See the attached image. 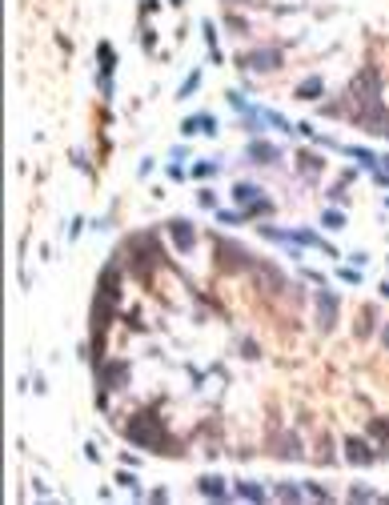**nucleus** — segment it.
I'll return each instance as SVG.
<instances>
[{"mask_svg": "<svg viewBox=\"0 0 389 505\" xmlns=\"http://www.w3.org/2000/svg\"><path fill=\"white\" fill-rule=\"evenodd\" d=\"M181 132H185V136H201V132H205V136H217V116L213 112H193V116L181 121Z\"/></svg>", "mask_w": 389, "mask_h": 505, "instance_id": "7", "label": "nucleus"}, {"mask_svg": "<svg viewBox=\"0 0 389 505\" xmlns=\"http://www.w3.org/2000/svg\"><path fill=\"white\" fill-rule=\"evenodd\" d=\"M341 449H345V461H350V466H373V461H377V453H373V445L365 437H345Z\"/></svg>", "mask_w": 389, "mask_h": 505, "instance_id": "6", "label": "nucleus"}, {"mask_svg": "<svg viewBox=\"0 0 389 505\" xmlns=\"http://www.w3.org/2000/svg\"><path fill=\"white\" fill-rule=\"evenodd\" d=\"M273 449H277V457H285V461H301V457H305V445L297 441V433H277V437H273Z\"/></svg>", "mask_w": 389, "mask_h": 505, "instance_id": "10", "label": "nucleus"}, {"mask_svg": "<svg viewBox=\"0 0 389 505\" xmlns=\"http://www.w3.org/2000/svg\"><path fill=\"white\" fill-rule=\"evenodd\" d=\"M345 152H350L353 161H361L365 168H377V165H381V157H377V152H370V149H361V145H350Z\"/></svg>", "mask_w": 389, "mask_h": 505, "instance_id": "20", "label": "nucleus"}, {"mask_svg": "<svg viewBox=\"0 0 389 505\" xmlns=\"http://www.w3.org/2000/svg\"><path fill=\"white\" fill-rule=\"evenodd\" d=\"M386 205H389V197H386Z\"/></svg>", "mask_w": 389, "mask_h": 505, "instance_id": "46", "label": "nucleus"}, {"mask_svg": "<svg viewBox=\"0 0 389 505\" xmlns=\"http://www.w3.org/2000/svg\"><path fill=\"white\" fill-rule=\"evenodd\" d=\"M261 213H273V201H269V197H261V201H253V205L245 209V217H261Z\"/></svg>", "mask_w": 389, "mask_h": 505, "instance_id": "30", "label": "nucleus"}, {"mask_svg": "<svg viewBox=\"0 0 389 505\" xmlns=\"http://www.w3.org/2000/svg\"><path fill=\"white\" fill-rule=\"evenodd\" d=\"M217 172H221L217 161H197V165L189 168V177H193V181H209V177H217Z\"/></svg>", "mask_w": 389, "mask_h": 505, "instance_id": "19", "label": "nucleus"}, {"mask_svg": "<svg viewBox=\"0 0 389 505\" xmlns=\"http://www.w3.org/2000/svg\"><path fill=\"white\" fill-rule=\"evenodd\" d=\"M141 40H145V48H149V53L156 48V33H153V28H145V33H141Z\"/></svg>", "mask_w": 389, "mask_h": 505, "instance_id": "38", "label": "nucleus"}, {"mask_svg": "<svg viewBox=\"0 0 389 505\" xmlns=\"http://www.w3.org/2000/svg\"><path fill=\"white\" fill-rule=\"evenodd\" d=\"M165 229H169V237H173V245L181 249V253H193L197 233H193V224L185 221V217H173V221L165 224Z\"/></svg>", "mask_w": 389, "mask_h": 505, "instance_id": "8", "label": "nucleus"}, {"mask_svg": "<svg viewBox=\"0 0 389 505\" xmlns=\"http://www.w3.org/2000/svg\"><path fill=\"white\" fill-rule=\"evenodd\" d=\"M261 197H265V193H261L253 181H237V185H233V205L237 209H249L253 201H261Z\"/></svg>", "mask_w": 389, "mask_h": 505, "instance_id": "13", "label": "nucleus"}, {"mask_svg": "<svg viewBox=\"0 0 389 505\" xmlns=\"http://www.w3.org/2000/svg\"><path fill=\"white\" fill-rule=\"evenodd\" d=\"M225 100H229V109L237 112V116H253V105H249V96L245 93H237V89H229V93H225Z\"/></svg>", "mask_w": 389, "mask_h": 505, "instance_id": "17", "label": "nucleus"}, {"mask_svg": "<svg viewBox=\"0 0 389 505\" xmlns=\"http://www.w3.org/2000/svg\"><path fill=\"white\" fill-rule=\"evenodd\" d=\"M169 4H181V0H169Z\"/></svg>", "mask_w": 389, "mask_h": 505, "instance_id": "45", "label": "nucleus"}, {"mask_svg": "<svg viewBox=\"0 0 389 505\" xmlns=\"http://www.w3.org/2000/svg\"><path fill=\"white\" fill-rule=\"evenodd\" d=\"M381 341H386V349H389V321H386V329H381Z\"/></svg>", "mask_w": 389, "mask_h": 505, "instance_id": "43", "label": "nucleus"}, {"mask_svg": "<svg viewBox=\"0 0 389 505\" xmlns=\"http://www.w3.org/2000/svg\"><path fill=\"white\" fill-rule=\"evenodd\" d=\"M100 381H105V389H125V381H129V365H125V361H109V365H100Z\"/></svg>", "mask_w": 389, "mask_h": 505, "instance_id": "12", "label": "nucleus"}, {"mask_svg": "<svg viewBox=\"0 0 389 505\" xmlns=\"http://www.w3.org/2000/svg\"><path fill=\"white\" fill-rule=\"evenodd\" d=\"M293 132H297V136H301V141H313V136H317V132H313V125H309V121H301V125H293Z\"/></svg>", "mask_w": 389, "mask_h": 505, "instance_id": "34", "label": "nucleus"}, {"mask_svg": "<svg viewBox=\"0 0 389 505\" xmlns=\"http://www.w3.org/2000/svg\"><path fill=\"white\" fill-rule=\"evenodd\" d=\"M153 165H156V161H149V157H145V161H141V168H136V177H141V181H145V177H149V172H153Z\"/></svg>", "mask_w": 389, "mask_h": 505, "instance_id": "39", "label": "nucleus"}, {"mask_svg": "<svg viewBox=\"0 0 389 505\" xmlns=\"http://www.w3.org/2000/svg\"><path fill=\"white\" fill-rule=\"evenodd\" d=\"M321 93H325V80H321V76H305V80L297 85V100H317Z\"/></svg>", "mask_w": 389, "mask_h": 505, "instance_id": "15", "label": "nucleus"}, {"mask_svg": "<svg viewBox=\"0 0 389 505\" xmlns=\"http://www.w3.org/2000/svg\"><path fill=\"white\" fill-rule=\"evenodd\" d=\"M245 157H249L253 165H277V161H281V149H277V145H269V141H249Z\"/></svg>", "mask_w": 389, "mask_h": 505, "instance_id": "11", "label": "nucleus"}, {"mask_svg": "<svg viewBox=\"0 0 389 505\" xmlns=\"http://www.w3.org/2000/svg\"><path fill=\"white\" fill-rule=\"evenodd\" d=\"M281 502H301V497H309L305 493V481H277V489H273Z\"/></svg>", "mask_w": 389, "mask_h": 505, "instance_id": "16", "label": "nucleus"}, {"mask_svg": "<svg viewBox=\"0 0 389 505\" xmlns=\"http://www.w3.org/2000/svg\"><path fill=\"white\" fill-rule=\"evenodd\" d=\"M73 161H77V168L84 172V177H93V165H89V157H84V152H73Z\"/></svg>", "mask_w": 389, "mask_h": 505, "instance_id": "35", "label": "nucleus"}, {"mask_svg": "<svg viewBox=\"0 0 389 505\" xmlns=\"http://www.w3.org/2000/svg\"><path fill=\"white\" fill-rule=\"evenodd\" d=\"M197 89H201V69H193V73L185 76V85L177 89V96H181V100H189V96H193Z\"/></svg>", "mask_w": 389, "mask_h": 505, "instance_id": "24", "label": "nucleus"}, {"mask_svg": "<svg viewBox=\"0 0 389 505\" xmlns=\"http://www.w3.org/2000/svg\"><path fill=\"white\" fill-rule=\"evenodd\" d=\"M197 493H201V497H209V502H229V497H233V489L225 486L217 473H205V477H197Z\"/></svg>", "mask_w": 389, "mask_h": 505, "instance_id": "9", "label": "nucleus"}, {"mask_svg": "<svg viewBox=\"0 0 389 505\" xmlns=\"http://www.w3.org/2000/svg\"><path fill=\"white\" fill-rule=\"evenodd\" d=\"M125 249H133V253H136V261H129V269H133L136 277H149L153 261L161 257V253H156V241H153V237H149V233H145V237H133V241L125 245Z\"/></svg>", "mask_w": 389, "mask_h": 505, "instance_id": "3", "label": "nucleus"}, {"mask_svg": "<svg viewBox=\"0 0 389 505\" xmlns=\"http://www.w3.org/2000/svg\"><path fill=\"white\" fill-rule=\"evenodd\" d=\"M117 481H120V486H133V489H136V477L129 473V469H120V473H117Z\"/></svg>", "mask_w": 389, "mask_h": 505, "instance_id": "40", "label": "nucleus"}, {"mask_svg": "<svg viewBox=\"0 0 389 505\" xmlns=\"http://www.w3.org/2000/svg\"><path fill=\"white\" fill-rule=\"evenodd\" d=\"M350 265H353V269H365V265H370V253H353Z\"/></svg>", "mask_w": 389, "mask_h": 505, "instance_id": "37", "label": "nucleus"}, {"mask_svg": "<svg viewBox=\"0 0 389 505\" xmlns=\"http://www.w3.org/2000/svg\"><path fill=\"white\" fill-rule=\"evenodd\" d=\"M217 221L221 224H241V221H249V217H245V209H217Z\"/></svg>", "mask_w": 389, "mask_h": 505, "instance_id": "26", "label": "nucleus"}, {"mask_svg": "<svg viewBox=\"0 0 389 505\" xmlns=\"http://www.w3.org/2000/svg\"><path fill=\"white\" fill-rule=\"evenodd\" d=\"M341 281H350V285H357V281H361V273H357V269H341Z\"/></svg>", "mask_w": 389, "mask_h": 505, "instance_id": "42", "label": "nucleus"}, {"mask_svg": "<svg viewBox=\"0 0 389 505\" xmlns=\"http://www.w3.org/2000/svg\"><path fill=\"white\" fill-rule=\"evenodd\" d=\"M125 437L141 449H153L161 457H185V445L181 441H169V433H165V421L156 417V413H136L133 421L125 425Z\"/></svg>", "mask_w": 389, "mask_h": 505, "instance_id": "1", "label": "nucleus"}, {"mask_svg": "<svg viewBox=\"0 0 389 505\" xmlns=\"http://www.w3.org/2000/svg\"><path fill=\"white\" fill-rule=\"evenodd\" d=\"M80 229H84V221H80V217H77V221L69 224V241H77V237H80Z\"/></svg>", "mask_w": 389, "mask_h": 505, "instance_id": "41", "label": "nucleus"}, {"mask_svg": "<svg viewBox=\"0 0 389 505\" xmlns=\"http://www.w3.org/2000/svg\"><path fill=\"white\" fill-rule=\"evenodd\" d=\"M297 165L305 168V177H317V172H321V161H317L313 152H305V157H297Z\"/></svg>", "mask_w": 389, "mask_h": 505, "instance_id": "27", "label": "nucleus"}, {"mask_svg": "<svg viewBox=\"0 0 389 505\" xmlns=\"http://www.w3.org/2000/svg\"><path fill=\"white\" fill-rule=\"evenodd\" d=\"M257 233H261L265 241H277V245H293V241H289V229H277V224H269V221L261 224Z\"/></svg>", "mask_w": 389, "mask_h": 505, "instance_id": "21", "label": "nucleus"}, {"mask_svg": "<svg viewBox=\"0 0 389 505\" xmlns=\"http://www.w3.org/2000/svg\"><path fill=\"white\" fill-rule=\"evenodd\" d=\"M233 497H245V502H265L269 489H261L257 481H233Z\"/></svg>", "mask_w": 389, "mask_h": 505, "instance_id": "14", "label": "nucleus"}, {"mask_svg": "<svg viewBox=\"0 0 389 505\" xmlns=\"http://www.w3.org/2000/svg\"><path fill=\"white\" fill-rule=\"evenodd\" d=\"M217 261L225 265V269H253L257 265V257L245 249V245H237V241H217Z\"/></svg>", "mask_w": 389, "mask_h": 505, "instance_id": "4", "label": "nucleus"}, {"mask_svg": "<svg viewBox=\"0 0 389 505\" xmlns=\"http://www.w3.org/2000/svg\"><path fill=\"white\" fill-rule=\"evenodd\" d=\"M373 333V309H361V317H357V337H370Z\"/></svg>", "mask_w": 389, "mask_h": 505, "instance_id": "28", "label": "nucleus"}, {"mask_svg": "<svg viewBox=\"0 0 389 505\" xmlns=\"http://www.w3.org/2000/svg\"><path fill=\"white\" fill-rule=\"evenodd\" d=\"M97 64H100V73H113V69H117V48L100 40L97 44Z\"/></svg>", "mask_w": 389, "mask_h": 505, "instance_id": "18", "label": "nucleus"}, {"mask_svg": "<svg viewBox=\"0 0 389 505\" xmlns=\"http://www.w3.org/2000/svg\"><path fill=\"white\" fill-rule=\"evenodd\" d=\"M237 69H249V73H277L281 69V48H249V53L237 56Z\"/></svg>", "mask_w": 389, "mask_h": 505, "instance_id": "2", "label": "nucleus"}, {"mask_svg": "<svg viewBox=\"0 0 389 505\" xmlns=\"http://www.w3.org/2000/svg\"><path fill=\"white\" fill-rule=\"evenodd\" d=\"M321 229H345V213L341 209H325L321 213Z\"/></svg>", "mask_w": 389, "mask_h": 505, "instance_id": "25", "label": "nucleus"}, {"mask_svg": "<svg viewBox=\"0 0 389 505\" xmlns=\"http://www.w3.org/2000/svg\"><path fill=\"white\" fill-rule=\"evenodd\" d=\"M381 168H389V157H381Z\"/></svg>", "mask_w": 389, "mask_h": 505, "instance_id": "44", "label": "nucleus"}, {"mask_svg": "<svg viewBox=\"0 0 389 505\" xmlns=\"http://www.w3.org/2000/svg\"><path fill=\"white\" fill-rule=\"evenodd\" d=\"M345 497H350V502H373L377 493H373V489H365V486H353L350 493H345Z\"/></svg>", "mask_w": 389, "mask_h": 505, "instance_id": "32", "label": "nucleus"}, {"mask_svg": "<svg viewBox=\"0 0 389 505\" xmlns=\"http://www.w3.org/2000/svg\"><path fill=\"white\" fill-rule=\"evenodd\" d=\"M197 205H201V209H217V193H213L209 185H205L201 193H197Z\"/></svg>", "mask_w": 389, "mask_h": 505, "instance_id": "31", "label": "nucleus"}, {"mask_svg": "<svg viewBox=\"0 0 389 505\" xmlns=\"http://www.w3.org/2000/svg\"><path fill=\"white\" fill-rule=\"evenodd\" d=\"M261 121L269 125V129H277V132H293V125L281 116V112H273V109H261Z\"/></svg>", "mask_w": 389, "mask_h": 505, "instance_id": "22", "label": "nucleus"}, {"mask_svg": "<svg viewBox=\"0 0 389 505\" xmlns=\"http://www.w3.org/2000/svg\"><path fill=\"white\" fill-rule=\"evenodd\" d=\"M313 301H317V325L329 333L333 325H337V309H341V305H337V293H329V289H317V293H313Z\"/></svg>", "mask_w": 389, "mask_h": 505, "instance_id": "5", "label": "nucleus"}, {"mask_svg": "<svg viewBox=\"0 0 389 505\" xmlns=\"http://www.w3.org/2000/svg\"><path fill=\"white\" fill-rule=\"evenodd\" d=\"M201 33H205V44L217 53V28H213V20H205V24H201Z\"/></svg>", "mask_w": 389, "mask_h": 505, "instance_id": "33", "label": "nucleus"}, {"mask_svg": "<svg viewBox=\"0 0 389 505\" xmlns=\"http://www.w3.org/2000/svg\"><path fill=\"white\" fill-rule=\"evenodd\" d=\"M165 172H169V181H185V177H189V172H185V168H181V165H173V161L165 165Z\"/></svg>", "mask_w": 389, "mask_h": 505, "instance_id": "36", "label": "nucleus"}, {"mask_svg": "<svg viewBox=\"0 0 389 505\" xmlns=\"http://www.w3.org/2000/svg\"><path fill=\"white\" fill-rule=\"evenodd\" d=\"M370 437H373V441H381V445L389 449V417H377V421H370Z\"/></svg>", "mask_w": 389, "mask_h": 505, "instance_id": "23", "label": "nucleus"}, {"mask_svg": "<svg viewBox=\"0 0 389 505\" xmlns=\"http://www.w3.org/2000/svg\"><path fill=\"white\" fill-rule=\"evenodd\" d=\"M305 493H309V497H317V502H329V497H333V493L321 486V481H305Z\"/></svg>", "mask_w": 389, "mask_h": 505, "instance_id": "29", "label": "nucleus"}]
</instances>
